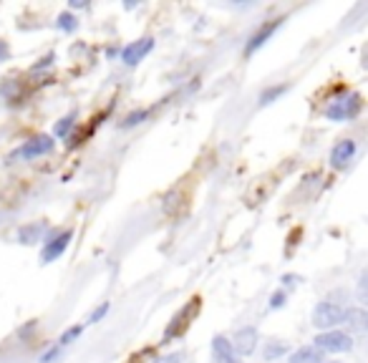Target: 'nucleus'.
<instances>
[{"mask_svg": "<svg viewBox=\"0 0 368 363\" xmlns=\"http://www.w3.org/2000/svg\"><path fill=\"white\" fill-rule=\"evenodd\" d=\"M255 343H258V331L255 328H243V331H237L235 341H232V351L240 353V356H250L255 351Z\"/></svg>", "mask_w": 368, "mask_h": 363, "instance_id": "obj_9", "label": "nucleus"}, {"mask_svg": "<svg viewBox=\"0 0 368 363\" xmlns=\"http://www.w3.org/2000/svg\"><path fill=\"white\" fill-rule=\"evenodd\" d=\"M59 353H61V349L59 346H53V349H48L43 353V356H41V363H51V361H56V358H59Z\"/></svg>", "mask_w": 368, "mask_h": 363, "instance_id": "obj_21", "label": "nucleus"}, {"mask_svg": "<svg viewBox=\"0 0 368 363\" xmlns=\"http://www.w3.org/2000/svg\"><path fill=\"white\" fill-rule=\"evenodd\" d=\"M316 349L325 353H346L354 349V338L343 331H325L316 338Z\"/></svg>", "mask_w": 368, "mask_h": 363, "instance_id": "obj_4", "label": "nucleus"}, {"mask_svg": "<svg viewBox=\"0 0 368 363\" xmlns=\"http://www.w3.org/2000/svg\"><path fill=\"white\" fill-rule=\"evenodd\" d=\"M283 303H285V293H283V290H280V293H275V295L270 298V308H273V311H275V308H280Z\"/></svg>", "mask_w": 368, "mask_h": 363, "instance_id": "obj_22", "label": "nucleus"}, {"mask_svg": "<svg viewBox=\"0 0 368 363\" xmlns=\"http://www.w3.org/2000/svg\"><path fill=\"white\" fill-rule=\"evenodd\" d=\"M56 25H59L61 30H68V33H71V30L79 28V21H76L71 13H63V15H59V23H56Z\"/></svg>", "mask_w": 368, "mask_h": 363, "instance_id": "obj_18", "label": "nucleus"}, {"mask_svg": "<svg viewBox=\"0 0 368 363\" xmlns=\"http://www.w3.org/2000/svg\"><path fill=\"white\" fill-rule=\"evenodd\" d=\"M184 356L182 353H172V356H164V358H156L154 363H182Z\"/></svg>", "mask_w": 368, "mask_h": 363, "instance_id": "obj_23", "label": "nucleus"}, {"mask_svg": "<svg viewBox=\"0 0 368 363\" xmlns=\"http://www.w3.org/2000/svg\"><path fill=\"white\" fill-rule=\"evenodd\" d=\"M346 315H348V308L340 303H333V300H323V303H318L316 313H313V323L318 328H333L338 326V323H346Z\"/></svg>", "mask_w": 368, "mask_h": 363, "instance_id": "obj_3", "label": "nucleus"}, {"mask_svg": "<svg viewBox=\"0 0 368 363\" xmlns=\"http://www.w3.org/2000/svg\"><path fill=\"white\" fill-rule=\"evenodd\" d=\"M43 232H45V222L28 225V227H23V230H21V242H23V245H33V242H38Z\"/></svg>", "mask_w": 368, "mask_h": 363, "instance_id": "obj_13", "label": "nucleus"}, {"mask_svg": "<svg viewBox=\"0 0 368 363\" xmlns=\"http://www.w3.org/2000/svg\"><path fill=\"white\" fill-rule=\"evenodd\" d=\"M285 346H273V349H267L265 351V358L270 361V358H275V356H280V353H285Z\"/></svg>", "mask_w": 368, "mask_h": 363, "instance_id": "obj_24", "label": "nucleus"}, {"mask_svg": "<svg viewBox=\"0 0 368 363\" xmlns=\"http://www.w3.org/2000/svg\"><path fill=\"white\" fill-rule=\"evenodd\" d=\"M323 363H338V361H323Z\"/></svg>", "mask_w": 368, "mask_h": 363, "instance_id": "obj_27", "label": "nucleus"}, {"mask_svg": "<svg viewBox=\"0 0 368 363\" xmlns=\"http://www.w3.org/2000/svg\"><path fill=\"white\" fill-rule=\"evenodd\" d=\"M6 59H8V43L0 41V61H6Z\"/></svg>", "mask_w": 368, "mask_h": 363, "instance_id": "obj_26", "label": "nucleus"}, {"mask_svg": "<svg viewBox=\"0 0 368 363\" xmlns=\"http://www.w3.org/2000/svg\"><path fill=\"white\" fill-rule=\"evenodd\" d=\"M361 96L358 94H340V96H336L328 104V109H325V116L333 121H348V119H356L358 114H361Z\"/></svg>", "mask_w": 368, "mask_h": 363, "instance_id": "obj_1", "label": "nucleus"}, {"mask_svg": "<svg viewBox=\"0 0 368 363\" xmlns=\"http://www.w3.org/2000/svg\"><path fill=\"white\" fill-rule=\"evenodd\" d=\"M212 361L214 363H237V353L232 351V343L222 335H214L212 341Z\"/></svg>", "mask_w": 368, "mask_h": 363, "instance_id": "obj_11", "label": "nucleus"}, {"mask_svg": "<svg viewBox=\"0 0 368 363\" xmlns=\"http://www.w3.org/2000/svg\"><path fill=\"white\" fill-rule=\"evenodd\" d=\"M81 331H83V326H74V328H68L66 333L61 335L59 338V343H56V346H59V349H66L68 343L74 341V338H79V335H81Z\"/></svg>", "mask_w": 368, "mask_h": 363, "instance_id": "obj_16", "label": "nucleus"}, {"mask_svg": "<svg viewBox=\"0 0 368 363\" xmlns=\"http://www.w3.org/2000/svg\"><path fill=\"white\" fill-rule=\"evenodd\" d=\"M346 323L356 331H363L366 328V313L361 308H348V315H346Z\"/></svg>", "mask_w": 368, "mask_h": 363, "instance_id": "obj_14", "label": "nucleus"}, {"mask_svg": "<svg viewBox=\"0 0 368 363\" xmlns=\"http://www.w3.org/2000/svg\"><path fill=\"white\" fill-rule=\"evenodd\" d=\"M290 363H323V356L318 349H300L290 356Z\"/></svg>", "mask_w": 368, "mask_h": 363, "instance_id": "obj_12", "label": "nucleus"}, {"mask_svg": "<svg viewBox=\"0 0 368 363\" xmlns=\"http://www.w3.org/2000/svg\"><path fill=\"white\" fill-rule=\"evenodd\" d=\"M149 114H152L149 109H139V112H132V114H129V116L124 119V124H121V126H124V129H129V126L141 124V121H147V119H149Z\"/></svg>", "mask_w": 368, "mask_h": 363, "instance_id": "obj_15", "label": "nucleus"}, {"mask_svg": "<svg viewBox=\"0 0 368 363\" xmlns=\"http://www.w3.org/2000/svg\"><path fill=\"white\" fill-rule=\"evenodd\" d=\"M356 156V141L354 139H340L331 152V167L333 169H346Z\"/></svg>", "mask_w": 368, "mask_h": 363, "instance_id": "obj_7", "label": "nucleus"}, {"mask_svg": "<svg viewBox=\"0 0 368 363\" xmlns=\"http://www.w3.org/2000/svg\"><path fill=\"white\" fill-rule=\"evenodd\" d=\"M74 126H76V116H66V119H61L56 124V134L59 136H68V134L74 132Z\"/></svg>", "mask_w": 368, "mask_h": 363, "instance_id": "obj_17", "label": "nucleus"}, {"mask_svg": "<svg viewBox=\"0 0 368 363\" xmlns=\"http://www.w3.org/2000/svg\"><path fill=\"white\" fill-rule=\"evenodd\" d=\"M287 91V83H283V86H275V89H270V91H265V94H263V96H260V104L265 106V104H270V101H273V98H278L280 94H285Z\"/></svg>", "mask_w": 368, "mask_h": 363, "instance_id": "obj_19", "label": "nucleus"}, {"mask_svg": "<svg viewBox=\"0 0 368 363\" xmlns=\"http://www.w3.org/2000/svg\"><path fill=\"white\" fill-rule=\"evenodd\" d=\"M53 59H56V56H53V53H48L45 59H41V63H36V66H33V71H41V68L51 66V63H53Z\"/></svg>", "mask_w": 368, "mask_h": 363, "instance_id": "obj_25", "label": "nucleus"}, {"mask_svg": "<svg viewBox=\"0 0 368 363\" xmlns=\"http://www.w3.org/2000/svg\"><path fill=\"white\" fill-rule=\"evenodd\" d=\"M71 240H74V230L61 232V235H56L53 240H48V242L43 245V250H41V262H53V260H59L61 255L66 252L68 245H71Z\"/></svg>", "mask_w": 368, "mask_h": 363, "instance_id": "obj_6", "label": "nucleus"}, {"mask_svg": "<svg viewBox=\"0 0 368 363\" xmlns=\"http://www.w3.org/2000/svg\"><path fill=\"white\" fill-rule=\"evenodd\" d=\"M106 313H109V303H101V305H99V308H96L94 313H91L89 323H99V320H101L103 315H106Z\"/></svg>", "mask_w": 368, "mask_h": 363, "instance_id": "obj_20", "label": "nucleus"}, {"mask_svg": "<svg viewBox=\"0 0 368 363\" xmlns=\"http://www.w3.org/2000/svg\"><path fill=\"white\" fill-rule=\"evenodd\" d=\"M152 48H154V41H152V38H139V41L129 43L124 51H121V61H124L126 66H136L147 53H152Z\"/></svg>", "mask_w": 368, "mask_h": 363, "instance_id": "obj_8", "label": "nucleus"}, {"mask_svg": "<svg viewBox=\"0 0 368 363\" xmlns=\"http://www.w3.org/2000/svg\"><path fill=\"white\" fill-rule=\"evenodd\" d=\"M280 23H283V18L273 21L270 25H263V28H260L258 33H255V36H252L250 41H247V45H245V53H247V56H252V53L258 51V48H263V45H265L267 41H270V36H273L275 30L280 28Z\"/></svg>", "mask_w": 368, "mask_h": 363, "instance_id": "obj_10", "label": "nucleus"}, {"mask_svg": "<svg viewBox=\"0 0 368 363\" xmlns=\"http://www.w3.org/2000/svg\"><path fill=\"white\" fill-rule=\"evenodd\" d=\"M199 313V298H192L190 303L184 305L182 311L172 318V323L167 326V331H164V343L174 341V338H179V335H184V331L192 326V320L197 318Z\"/></svg>", "mask_w": 368, "mask_h": 363, "instance_id": "obj_2", "label": "nucleus"}, {"mask_svg": "<svg viewBox=\"0 0 368 363\" xmlns=\"http://www.w3.org/2000/svg\"><path fill=\"white\" fill-rule=\"evenodd\" d=\"M53 147H56V141H53V136H45V134H41V136H33L30 141H25L18 152H15V159H36V156H45L51 154Z\"/></svg>", "mask_w": 368, "mask_h": 363, "instance_id": "obj_5", "label": "nucleus"}]
</instances>
